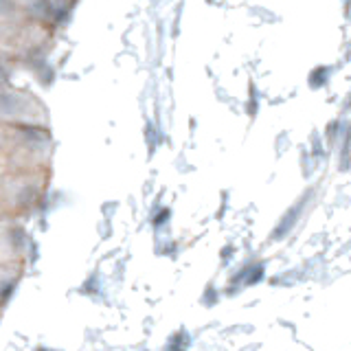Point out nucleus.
<instances>
[{
    "label": "nucleus",
    "instance_id": "nucleus-1",
    "mask_svg": "<svg viewBox=\"0 0 351 351\" xmlns=\"http://www.w3.org/2000/svg\"><path fill=\"white\" fill-rule=\"evenodd\" d=\"M77 0H0V49L5 64L44 58L71 20Z\"/></svg>",
    "mask_w": 351,
    "mask_h": 351
}]
</instances>
